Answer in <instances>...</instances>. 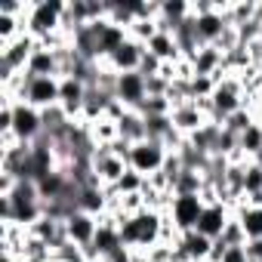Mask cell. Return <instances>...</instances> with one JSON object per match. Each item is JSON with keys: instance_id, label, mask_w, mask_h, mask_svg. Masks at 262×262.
Segmentation results:
<instances>
[{"instance_id": "6da1fadb", "label": "cell", "mask_w": 262, "mask_h": 262, "mask_svg": "<svg viewBox=\"0 0 262 262\" xmlns=\"http://www.w3.org/2000/svg\"><path fill=\"white\" fill-rule=\"evenodd\" d=\"M164 216L167 213H158V210H142V213H133V216H120L117 219V228H120V237L129 250H139V253H148L151 247L161 244V231H164Z\"/></svg>"}, {"instance_id": "7a4b0ae2", "label": "cell", "mask_w": 262, "mask_h": 262, "mask_svg": "<svg viewBox=\"0 0 262 262\" xmlns=\"http://www.w3.org/2000/svg\"><path fill=\"white\" fill-rule=\"evenodd\" d=\"M65 4H68V0H31V10L25 16V28H28V34L37 43L53 37L56 31H62Z\"/></svg>"}, {"instance_id": "3957f363", "label": "cell", "mask_w": 262, "mask_h": 262, "mask_svg": "<svg viewBox=\"0 0 262 262\" xmlns=\"http://www.w3.org/2000/svg\"><path fill=\"white\" fill-rule=\"evenodd\" d=\"M247 105V93H244V83L234 77V74H222L219 83H216V93H213V120L222 126L234 111H241Z\"/></svg>"}, {"instance_id": "277c9868", "label": "cell", "mask_w": 262, "mask_h": 262, "mask_svg": "<svg viewBox=\"0 0 262 262\" xmlns=\"http://www.w3.org/2000/svg\"><path fill=\"white\" fill-rule=\"evenodd\" d=\"M167 155H170V148H167L164 142L142 139V142H136L133 148H129L126 164H129V170H136L139 176H145V179H148V176H155V173H161V170H164Z\"/></svg>"}, {"instance_id": "5b68a950", "label": "cell", "mask_w": 262, "mask_h": 262, "mask_svg": "<svg viewBox=\"0 0 262 262\" xmlns=\"http://www.w3.org/2000/svg\"><path fill=\"white\" fill-rule=\"evenodd\" d=\"M40 43L31 37V34H22L19 40L7 43V47H0V80L4 77H13L19 71H28V59L34 56Z\"/></svg>"}, {"instance_id": "8992f818", "label": "cell", "mask_w": 262, "mask_h": 262, "mask_svg": "<svg viewBox=\"0 0 262 262\" xmlns=\"http://www.w3.org/2000/svg\"><path fill=\"white\" fill-rule=\"evenodd\" d=\"M204 207H207V204H204L201 194H173L167 216H170V222H173L179 231H194L198 222H201Z\"/></svg>"}, {"instance_id": "52a82bcc", "label": "cell", "mask_w": 262, "mask_h": 262, "mask_svg": "<svg viewBox=\"0 0 262 262\" xmlns=\"http://www.w3.org/2000/svg\"><path fill=\"white\" fill-rule=\"evenodd\" d=\"M59 96H62V77H31L28 74V86H25L22 102H28L37 111H47V108L59 105Z\"/></svg>"}, {"instance_id": "ba28073f", "label": "cell", "mask_w": 262, "mask_h": 262, "mask_svg": "<svg viewBox=\"0 0 262 262\" xmlns=\"http://www.w3.org/2000/svg\"><path fill=\"white\" fill-rule=\"evenodd\" d=\"M90 164H93V176H96V182H99L102 188L117 185V182L123 179V173L129 170V164H126L123 158H117L108 145H105V148H96Z\"/></svg>"}, {"instance_id": "9c48e42d", "label": "cell", "mask_w": 262, "mask_h": 262, "mask_svg": "<svg viewBox=\"0 0 262 262\" xmlns=\"http://www.w3.org/2000/svg\"><path fill=\"white\" fill-rule=\"evenodd\" d=\"M16 117H13V136L25 145H34L43 136V114L31 108L28 102H16Z\"/></svg>"}, {"instance_id": "30bf717a", "label": "cell", "mask_w": 262, "mask_h": 262, "mask_svg": "<svg viewBox=\"0 0 262 262\" xmlns=\"http://www.w3.org/2000/svg\"><path fill=\"white\" fill-rule=\"evenodd\" d=\"M114 99L129 108V111H139L148 99V86H145V77L139 71H129V74H117V83H114Z\"/></svg>"}, {"instance_id": "8fae6325", "label": "cell", "mask_w": 262, "mask_h": 262, "mask_svg": "<svg viewBox=\"0 0 262 262\" xmlns=\"http://www.w3.org/2000/svg\"><path fill=\"white\" fill-rule=\"evenodd\" d=\"M65 234H68V244L80 247V250H90L96 234H99V216H90L83 210H74L68 219H65Z\"/></svg>"}, {"instance_id": "7c38bea8", "label": "cell", "mask_w": 262, "mask_h": 262, "mask_svg": "<svg viewBox=\"0 0 262 262\" xmlns=\"http://www.w3.org/2000/svg\"><path fill=\"white\" fill-rule=\"evenodd\" d=\"M170 120H173V129H176V133L179 136H194L198 133V129H204L207 123H213L204 111H201V105L191 99V102H182V105H176L173 111H170Z\"/></svg>"}, {"instance_id": "4fadbf2b", "label": "cell", "mask_w": 262, "mask_h": 262, "mask_svg": "<svg viewBox=\"0 0 262 262\" xmlns=\"http://www.w3.org/2000/svg\"><path fill=\"white\" fill-rule=\"evenodd\" d=\"M142 56H145V47L142 43H136V40H123L102 65L105 68H111L114 74H129V71H139V65H142Z\"/></svg>"}, {"instance_id": "5bb4252c", "label": "cell", "mask_w": 262, "mask_h": 262, "mask_svg": "<svg viewBox=\"0 0 262 262\" xmlns=\"http://www.w3.org/2000/svg\"><path fill=\"white\" fill-rule=\"evenodd\" d=\"M231 219H234V210H231L228 204H207L194 231H201V234L210 237V241H219L222 231H225V225H228Z\"/></svg>"}, {"instance_id": "9a60e30c", "label": "cell", "mask_w": 262, "mask_h": 262, "mask_svg": "<svg viewBox=\"0 0 262 262\" xmlns=\"http://www.w3.org/2000/svg\"><path fill=\"white\" fill-rule=\"evenodd\" d=\"M90 86L77 77H62V96H59V108L68 114V120H80L83 114V102H86Z\"/></svg>"}, {"instance_id": "2e32d148", "label": "cell", "mask_w": 262, "mask_h": 262, "mask_svg": "<svg viewBox=\"0 0 262 262\" xmlns=\"http://www.w3.org/2000/svg\"><path fill=\"white\" fill-rule=\"evenodd\" d=\"M194 74H207V77H222L225 74V53L216 50V47H201L194 56H188Z\"/></svg>"}, {"instance_id": "e0dca14e", "label": "cell", "mask_w": 262, "mask_h": 262, "mask_svg": "<svg viewBox=\"0 0 262 262\" xmlns=\"http://www.w3.org/2000/svg\"><path fill=\"white\" fill-rule=\"evenodd\" d=\"M155 59H161L164 65H176V62H182L185 56H182V50H179V40H176V34H170V31H158L151 40H148V47H145Z\"/></svg>"}, {"instance_id": "ac0fdd59", "label": "cell", "mask_w": 262, "mask_h": 262, "mask_svg": "<svg viewBox=\"0 0 262 262\" xmlns=\"http://www.w3.org/2000/svg\"><path fill=\"white\" fill-rule=\"evenodd\" d=\"M74 207L90 213V216H105L108 213V191L102 185H83L74 194Z\"/></svg>"}, {"instance_id": "d6986e66", "label": "cell", "mask_w": 262, "mask_h": 262, "mask_svg": "<svg viewBox=\"0 0 262 262\" xmlns=\"http://www.w3.org/2000/svg\"><path fill=\"white\" fill-rule=\"evenodd\" d=\"M234 219L241 222V228H244L247 241L262 237V207H253L247 198H241V201L234 204Z\"/></svg>"}, {"instance_id": "ffe728a7", "label": "cell", "mask_w": 262, "mask_h": 262, "mask_svg": "<svg viewBox=\"0 0 262 262\" xmlns=\"http://www.w3.org/2000/svg\"><path fill=\"white\" fill-rule=\"evenodd\" d=\"M28 74L31 77H62L59 74V53L47 50V47H37L34 56L28 59Z\"/></svg>"}, {"instance_id": "44dd1931", "label": "cell", "mask_w": 262, "mask_h": 262, "mask_svg": "<svg viewBox=\"0 0 262 262\" xmlns=\"http://www.w3.org/2000/svg\"><path fill=\"white\" fill-rule=\"evenodd\" d=\"M117 133H120V139H123V142H129V145H136V142L148 139L145 114H139V111H126V114L117 120Z\"/></svg>"}, {"instance_id": "7402d4cb", "label": "cell", "mask_w": 262, "mask_h": 262, "mask_svg": "<svg viewBox=\"0 0 262 262\" xmlns=\"http://www.w3.org/2000/svg\"><path fill=\"white\" fill-rule=\"evenodd\" d=\"M237 148H241V155L247 161H256L262 155V123H253L247 133L237 136Z\"/></svg>"}, {"instance_id": "603a6c76", "label": "cell", "mask_w": 262, "mask_h": 262, "mask_svg": "<svg viewBox=\"0 0 262 262\" xmlns=\"http://www.w3.org/2000/svg\"><path fill=\"white\" fill-rule=\"evenodd\" d=\"M204 191V176L198 170H182L179 179L173 182V194H201Z\"/></svg>"}, {"instance_id": "cb8c5ba5", "label": "cell", "mask_w": 262, "mask_h": 262, "mask_svg": "<svg viewBox=\"0 0 262 262\" xmlns=\"http://www.w3.org/2000/svg\"><path fill=\"white\" fill-rule=\"evenodd\" d=\"M158 31H161V28H158V19H136L133 25L126 28V37L136 40V43H142V47H148V40H151Z\"/></svg>"}, {"instance_id": "d4e9b609", "label": "cell", "mask_w": 262, "mask_h": 262, "mask_svg": "<svg viewBox=\"0 0 262 262\" xmlns=\"http://www.w3.org/2000/svg\"><path fill=\"white\" fill-rule=\"evenodd\" d=\"M145 185H148V179H145V176H139L136 170H126V173H123V179L114 185V191H117V194H142V191H145Z\"/></svg>"}, {"instance_id": "484cf974", "label": "cell", "mask_w": 262, "mask_h": 262, "mask_svg": "<svg viewBox=\"0 0 262 262\" xmlns=\"http://www.w3.org/2000/svg\"><path fill=\"white\" fill-rule=\"evenodd\" d=\"M259 191H262V164L250 161L244 167V198H253Z\"/></svg>"}, {"instance_id": "4316f807", "label": "cell", "mask_w": 262, "mask_h": 262, "mask_svg": "<svg viewBox=\"0 0 262 262\" xmlns=\"http://www.w3.org/2000/svg\"><path fill=\"white\" fill-rule=\"evenodd\" d=\"M253 123H256V117H253V114H250V108L244 105V108H241V111H234V114H231V117H228V120H225L222 126L228 129V133L241 136V133H247V129H250Z\"/></svg>"}, {"instance_id": "83f0119b", "label": "cell", "mask_w": 262, "mask_h": 262, "mask_svg": "<svg viewBox=\"0 0 262 262\" xmlns=\"http://www.w3.org/2000/svg\"><path fill=\"white\" fill-rule=\"evenodd\" d=\"M216 77H207V74H194L191 77V99L198 102V99H213V93H216Z\"/></svg>"}, {"instance_id": "f1b7e54d", "label": "cell", "mask_w": 262, "mask_h": 262, "mask_svg": "<svg viewBox=\"0 0 262 262\" xmlns=\"http://www.w3.org/2000/svg\"><path fill=\"white\" fill-rule=\"evenodd\" d=\"M222 241H225L228 247H241V244H247V234H244V228H241V222H237V219H231V222L225 225Z\"/></svg>"}, {"instance_id": "f546056e", "label": "cell", "mask_w": 262, "mask_h": 262, "mask_svg": "<svg viewBox=\"0 0 262 262\" xmlns=\"http://www.w3.org/2000/svg\"><path fill=\"white\" fill-rule=\"evenodd\" d=\"M161 71H164V62H161V59H155V56L145 50V56H142V65H139V74H142V77H158Z\"/></svg>"}, {"instance_id": "4dcf8cb0", "label": "cell", "mask_w": 262, "mask_h": 262, "mask_svg": "<svg viewBox=\"0 0 262 262\" xmlns=\"http://www.w3.org/2000/svg\"><path fill=\"white\" fill-rule=\"evenodd\" d=\"M145 86H148V96H167V93H170V80H167L164 74L145 77Z\"/></svg>"}]
</instances>
